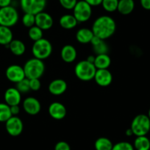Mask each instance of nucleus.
Instances as JSON below:
<instances>
[{
	"label": "nucleus",
	"mask_w": 150,
	"mask_h": 150,
	"mask_svg": "<svg viewBox=\"0 0 150 150\" xmlns=\"http://www.w3.org/2000/svg\"><path fill=\"white\" fill-rule=\"evenodd\" d=\"M91 30L95 36L102 40H106L113 35L116 30V23L109 16L98 17L92 24Z\"/></svg>",
	"instance_id": "1"
},
{
	"label": "nucleus",
	"mask_w": 150,
	"mask_h": 150,
	"mask_svg": "<svg viewBox=\"0 0 150 150\" xmlns=\"http://www.w3.org/2000/svg\"><path fill=\"white\" fill-rule=\"evenodd\" d=\"M24 71L25 73L26 78L31 79H40L45 72L46 66L44 60L33 57L24 63Z\"/></svg>",
	"instance_id": "2"
},
{
	"label": "nucleus",
	"mask_w": 150,
	"mask_h": 150,
	"mask_svg": "<svg viewBox=\"0 0 150 150\" xmlns=\"http://www.w3.org/2000/svg\"><path fill=\"white\" fill-rule=\"evenodd\" d=\"M96 68L94 64L88 61L87 60H83L78 62L74 67V73L76 77L81 81L88 82L91 81L94 78L95 74L96 71Z\"/></svg>",
	"instance_id": "3"
},
{
	"label": "nucleus",
	"mask_w": 150,
	"mask_h": 150,
	"mask_svg": "<svg viewBox=\"0 0 150 150\" xmlns=\"http://www.w3.org/2000/svg\"><path fill=\"white\" fill-rule=\"evenodd\" d=\"M53 47L48 39L41 38L35 41L32 47V53L35 58L44 60L50 57L52 53Z\"/></svg>",
	"instance_id": "4"
},
{
	"label": "nucleus",
	"mask_w": 150,
	"mask_h": 150,
	"mask_svg": "<svg viewBox=\"0 0 150 150\" xmlns=\"http://www.w3.org/2000/svg\"><path fill=\"white\" fill-rule=\"evenodd\" d=\"M130 128L135 136L146 135L150 131V119L148 115L138 114L131 122Z\"/></svg>",
	"instance_id": "5"
},
{
	"label": "nucleus",
	"mask_w": 150,
	"mask_h": 150,
	"mask_svg": "<svg viewBox=\"0 0 150 150\" xmlns=\"http://www.w3.org/2000/svg\"><path fill=\"white\" fill-rule=\"evenodd\" d=\"M19 15L14 7L10 6L0 8V25L12 27L18 23Z\"/></svg>",
	"instance_id": "6"
},
{
	"label": "nucleus",
	"mask_w": 150,
	"mask_h": 150,
	"mask_svg": "<svg viewBox=\"0 0 150 150\" xmlns=\"http://www.w3.org/2000/svg\"><path fill=\"white\" fill-rule=\"evenodd\" d=\"M73 15L78 23L86 22L92 16V7L84 0L78 1L73 9Z\"/></svg>",
	"instance_id": "7"
},
{
	"label": "nucleus",
	"mask_w": 150,
	"mask_h": 150,
	"mask_svg": "<svg viewBox=\"0 0 150 150\" xmlns=\"http://www.w3.org/2000/svg\"><path fill=\"white\" fill-rule=\"evenodd\" d=\"M20 6L24 13L36 15L44 11L47 0H20Z\"/></svg>",
	"instance_id": "8"
},
{
	"label": "nucleus",
	"mask_w": 150,
	"mask_h": 150,
	"mask_svg": "<svg viewBox=\"0 0 150 150\" xmlns=\"http://www.w3.org/2000/svg\"><path fill=\"white\" fill-rule=\"evenodd\" d=\"M5 129L11 136L17 137L22 133L24 124L19 117L13 116L5 122Z\"/></svg>",
	"instance_id": "9"
},
{
	"label": "nucleus",
	"mask_w": 150,
	"mask_h": 150,
	"mask_svg": "<svg viewBox=\"0 0 150 150\" xmlns=\"http://www.w3.org/2000/svg\"><path fill=\"white\" fill-rule=\"evenodd\" d=\"M5 75L9 81L16 84L26 78L24 68L16 64L11 65L8 66L5 71Z\"/></svg>",
	"instance_id": "10"
},
{
	"label": "nucleus",
	"mask_w": 150,
	"mask_h": 150,
	"mask_svg": "<svg viewBox=\"0 0 150 150\" xmlns=\"http://www.w3.org/2000/svg\"><path fill=\"white\" fill-rule=\"evenodd\" d=\"M24 112L30 116H35L38 114L41 110V105L40 101L33 96H28L22 103Z\"/></svg>",
	"instance_id": "11"
},
{
	"label": "nucleus",
	"mask_w": 150,
	"mask_h": 150,
	"mask_svg": "<svg viewBox=\"0 0 150 150\" xmlns=\"http://www.w3.org/2000/svg\"><path fill=\"white\" fill-rule=\"evenodd\" d=\"M48 112L50 116L55 120H62L67 113V110L63 104L59 102H54L49 106Z\"/></svg>",
	"instance_id": "12"
},
{
	"label": "nucleus",
	"mask_w": 150,
	"mask_h": 150,
	"mask_svg": "<svg viewBox=\"0 0 150 150\" xmlns=\"http://www.w3.org/2000/svg\"><path fill=\"white\" fill-rule=\"evenodd\" d=\"M54 24V20L52 16L44 11L35 15V25L41 30H48L52 27Z\"/></svg>",
	"instance_id": "13"
},
{
	"label": "nucleus",
	"mask_w": 150,
	"mask_h": 150,
	"mask_svg": "<svg viewBox=\"0 0 150 150\" xmlns=\"http://www.w3.org/2000/svg\"><path fill=\"white\" fill-rule=\"evenodd\" d=\"M93 80L98 86L101 87H107L112 82V73L108 69H97Z\"/></svg>",
	"instance_id": "14"
},
{
	"label": "nucleus",
	"mask_w": 150,
	"mask_h": 150,
	"mask_svg": "<svg viewBox=\"0 0 150 150\" xmlns=\"http://www.w3.org/2000/svg\"><path fill=\"white\" fill-rule=\"evenodd\" d=\"M5 102L11 106L19 105L21 102V93L16 89V88H9L7 89L4 94Z\"/></svg>",
	"instance_id": "15"
},
{
	"label": "nucleus",
	"mask_w": 150,
	"mask_h": 150,
	"mask_svg": "<svg viewBox=\"0 0 150 150\" xmlns=\"http://www.w3.org/2000/svg\"><path fill=\"white\" fill-rule=\"evenodd\" d=\"M68 85L63 79H55L50 83L48 86L49 92L54 96H60L66 91Z\"/></svg>",
	"instance_id": "16"
},
{
	"label": "nucleus",
	"mask_w": 150,
	"mask_h": 150,
	"mask_svg": "<svg viewBox=\"0 0 150 150\" xmlns=\"http://www.w3.org/2000/svg\"><path fill=\"white\" fill-rule=\"evenodd\" d=\"M77 57V50L71 44L63 46L60 51V57L66 63H73Z\"/></svg>",
	"instance_id": "17"
},
{
	"label": "nucleus",
	"mask_w": 150,
	"mask_h": 150,
	"mask_svg": "<svg viewBox=\"0 0 150 150\" xmlns=\"http://www.w3.org/2000/svg\"><path fill=\"white\" fill-rule=\"evenodd\" d=\"M90 44H91L93 52L96 55L102 54H108L109 48H108V44H106L105 40H102L101 38L94 35Z\"/></svg>",
	"instance_id": "18"
},
{
	"label": "nucleus",
	"mask_w": 150,
	"mask_h": 150,
	"mask_svg": "<svg viewBox=\"0 0 150 150\" xmlns=\"http://www.w3.org/2000/svg\"><path fill=\"white\" fill-rule=\"evenodd\" d=\"M93 36L94 34L91 29L86 28V27L80 29L76 33V39L79 43L83 44H90Z\"/></svg>",
	"instance_id": "19"
},
{
	"label": "nucleus",
	"mask_w": 150,
	"mask_h": 150,
	"mask_svg": "<svg viewBox=\"0 0 150 150\" xmlns=\"http://www.w3.org/2000/svg\"><path fill=\"white\" fill-rule=\"evenodd\" d=\"M59 24L65 30H72L77 27L79 23L73 14H65L60 18Z\"/></svg>",
	"instance_id": "20"
},
{
	"label": "nucleus",
	"mask_w": 150,
	"mask_h": 150,
	"mask_svg": "<svg viewBox=\"0 0 150 150\" xmlns=\"http://www.w3.org/2000/svg\"><path fill=\"white\" fill-rule=\"evenodd\" d=\"M10 51L16 56H21L25 53L26 46L23 41L19 39H13L8 46Z\"/></svg>",
	"instance_id": "21"
},
{
	"label": "nucleus",
	"mask_w": 150,
	"mask_h": 150,
	"mask_svg": "<svg viewBox=\"0 0 150 150\" xmlns=\"http://www.w3.org/2000/svg\"><path fill=\"white\" fill-rule=\"evenodd\" d=\"M135 8L134 0H119L117 11L122 15L127 16L130 14Z\"/></svg>",
	"instance_id": "22"
},
{
	"label": "nucleus",
	"mask_w": 150,
	"mask_h": 150,
	"mask_svg": "<svg viewBox=\"0 0 150 150\" xmlns=\"http://www.w3.org/2000/svg\"><path fill=\"white\" fill-rule=\"evenodd\" d=\"M13 40V34L10 27L0 25V45L8 47Z\"/></svg>",
	"instance_id": "23"
},
{
	"label": "nucleus",
	"mask_w": 150,
	"mask_h": 150,
	"mask_svg": "<svg viewBox=\"0 0 150 150\" xmlns=\"http://www.w3.org/2000/svg\"><path fill=\"white\" fill-rule=\"evenodd\" d=\"M93 64L96 69H108L111 64V59L108 54H97L95 56Z\"/></svg>",
	"instance_id": "24"
},
{
	"label": "nucleus",
	"mask_w": 150,
	"mask_h": 150,
	"mask_svg": "<svg viewBox=\"0 0 150 150\" xmlns=\"http://www.w3.org/2000/svg\"><path fill=\"white\" fill-rule=\"evenodd\" d=\"M133 146L135 150H150V139L146 135L137 136L134 141Z\"/></svg>",
	"instance_id": "25"
},
{
	"label": "nucleus",
	"mask_w": 150,
	"mask_h": 150,
	"mask_svg": "<svg viewBox=\"0 0 150 150\" xmlns=\"http://www.w3.org/2000/svg\"><path fill=\"white\" fill-rule=\"evenodd\" d=\"M113 144L112 141L105 137H100L97 138L94 143L96 150H112Z\"/></svg>",
	"instance_id": "26"
},
{
	"label": "nucleus",
	"mask_w": 150,
	"mask_h": 150,
	"mask_svg": "<svg viewBox=\"0 0 150 150\" xmlns=\"http://www.w3.org/2000/svg\"><path fill=\"white\" fill-rule=\"evenodd\" d=\"M12 116L11 107L6 103L0 102V122H6Z\"/></svg>",
	"instance_id": "27"
},
{
	"label": "nucleus",
	"mask_w": 150,
	"mask_h": 150,
	"mask_svg": "<svg viewBox=\"0 0 150 150\" xmlns=\"http://www.w3.org/2000/svg\"><path fill=\"white\" fill-rule=\"evenodd\" d=\"M28 36L30 39L35 42L43 38V30L36 25L29 28Z\"/></svg>",
	"instance_id": "28"
},
{
	"label": "nucleus",
	"mask_w": 150,
	"mask_h": 150,
	"mask_svg": "<svg viewBox=\"0 0 150 150\" xmlns=\"http://www.w3.org/2000/svg\"><path fill=\"white\" fill-rule=\"evenodd\" d=\"M119 0H102V6L105 11L113 13L117 11Z\"/></svg>",
	"instance_id": "29"
},
{
	"label": "nucleus",
	"mask_w": 150,
	"mask_h": 150,
	"mask_svg": "<svg viewBox=\"0 0 150 150\" xmlns=\"http://www.w3.org/2000/svg\"><path fill=\"white\" fill-rule=\"evenodd\" d=\"M21 21H22V24L24 27L27 28H30L35 25V15L24 13Z\"/></svg>",
	"instance_id": "30"
},
{
	"label": "nucleus",
	"mask_w": 150,
	"mask_h": 150,
	"mask_svg": "<svg viewBox=\"0 0 150 150\" xmlns=\"http://www.w3.org/2000/svg\"><path fill=\"white\" fill-rule=\"evenodd\" d=\"M16 88L21 94L28 93L30 91H31L30 87V80L27 78H24V80L16 84Z\"/></svg>",
	"instance_id": "31"
},
{
	"label": "nucleus",
	"mask_w": 150,
	"mask_h": 150,
	"mask_svg": "<svg viewBox=\"0 0 150 150\" xmlns=\"http://www.w3.org/2000/svg\"><path fill=\"white\" fill-rule=\"evenodd\" d=\"M112 150H135L133 145L127 141H121L114 144Z\"/></svg>",
	"instance_id": "32"
},
{
	"label": "nucleus",
	"mask_w": 150,
	"mask_h": 150,
	"mask_svg": "<svg viewBox=\"0 0 150 150\" xmlns=\"http://www.w3.org/2000/svg\"><path fill=\"white\" fill-rule=\"evenodd\" d=\"M77 0H59L60 5L66 10H73L76 5Z\"/></svg>",
	"instance_id": "33"
},
{
	"label": "nucleus",
	"mask_w": 150,
	"mask_h": 150,
	"mask_svg": "<svg viewBox=\"0 0 150 150\" xmlns=\"http://www.w3.org/2000/svg\"><path fill=\"white\" fill-rule=\"evenodd\" d=\"M30 90L33 91H37L40 90L41 87V83L40 79H31L30 80Z\"/></svg>",
	"instance_id": "34"
},
{
	"label": "nucleus",
	"mask_w": 150,
	"mask_h": 150,
	"mask_svg": "<svg viewBox=\"0 0 150 150\" xmlns=\"http://www.w3.org/2000/svg\"><path fill=\"white\" fill-rule=\"evenodd\" d=\"M54 150H71V146L66 141H59L54 146Z\"/></svg>",
	"instance_id": "35"
},
{
	"label": "nucleus",
	"mask_w": 150,
	"mask_h": 150,
	"mask_svg": "<svg viewBox=\"0 0 150 150\" xmlns=\"http://www.w3.org/2000/svg\"><path fill=\"white\" fill-rule=\"evenodd\" d=\"M91 7H96L102 5V0H84Z\"/></svg>",
	"instance_id": "36"
},
{
	"label": "nucleus",
	"mask_w": 150,
	"mask_h": 150,
	"mask_svg": "<svg viewBox=\"0 0 150 150\" xmlns=\"http://www.w3.org/2000/svg\"><path fill=\"white\" fill-rule=\"evenodd\" d=\"M141 7L146 11H150V0H140Z\"/></svg>",
	"instance_id": "37"
},
{
	"label": "nucleus",
	"mask_w": 150,
	"mask_h": 150,
	"mask_svg": "<svg viewBox=\"0 0 150 150\" xmlns=\"http://www.w3.org/2000/svg\"><path fill=\"white\" fill-rule=\"evenodd\" d=\"M11 111L12 113V116H18L20 112L19 105H13L11 106Z\"/></svg>",
	"instance_id": "38"
},
{
	"label": "nucleus",
	"mask_w": 150,
	"mask_h": 150,
	"mask_svg": "<svg viewBox=\"0 0 150 150\" xmlns=\"http://www.w3.org/2000/svg\"><path fill=\"white\" fill-rule=\"evenodd\" d=\"M11 2H12V0H0V8L10 6Z\"/></svg>",
	"instance_id": "39"
},
{
	"label": "nucleus",
	"mask_w": 150,
	"mask_h": 150,
	"mask_svg": "<svg viewBox=\"0 0 150 150\" xmlns=\"http://www.w3.org/2000/svg\"><path fill=\"white\" fill-rule=\"evenodd\" d=\"M125 134H126L127 136L128 137H130L132 136V135H133V132H132V130L131 129V128H129V129H127L126 132H125Z\"/></svg>",
	"instance_id": "40"
},
{
	"label": "nucleus",
	"mask_w": 150,
	"mask_h": 150,
	"mask_svg": "<svg viewBox=\"0 0 150 150\" xmlns=\"http://www.w3.org/2000/svg\"><path fill=\"white\" fill-rule=\"evenodd\" d=\"M86 60H87L88 62H90V63H94V60H95V56L89 55L88 57H87V59H86Z\"/></svg>",
	"instance_id": "41"
},
{
	"label": "nucleus",
	"mask_w": 150,
	"mask_h": 150,
	"mask_svg": "<svg viewBox=\"0 0 150 150\" xmlns=\"http://www.w3.org/2000/svg\"><path fill=\"white\" fill-rule=\"evenodd\" d=\"M148 116H149V119H150V108H149V112H148Z\"/></svg>",
	"instance_id": "42"
}]
</instances>
